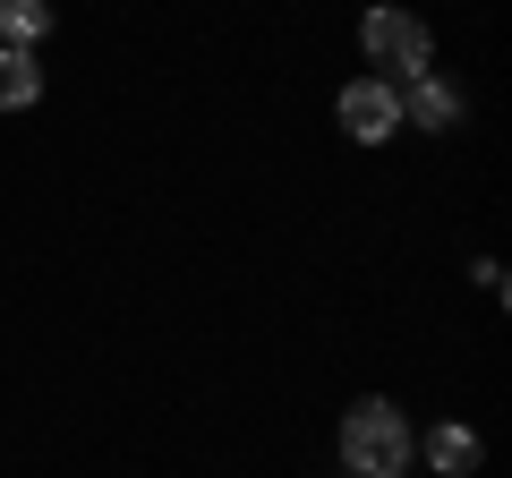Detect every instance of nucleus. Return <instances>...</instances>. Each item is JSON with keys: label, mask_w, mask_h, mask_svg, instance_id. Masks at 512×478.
<instances>
[{"label": "nucleus", "mask_w": 512, "mask_h": 478, "mask_svg": "<svg viewBox=\"0 0 512 478\" xmlns=\"http://www.w3.org/2000/svg\"><path fill=\"white\" fill-rule=\"evenodd\" d=\"M342 461H350V478H402V461H410L402 410L393 402H359L342 419Z\"/></svg>", "instance_id": "1"}, {"label": "nucleus", "mask_w": 512, "mask_h": 478, "mask_svg": "<svg viewBox=\"0 0 512 478\" xmlns=\"http://www.w3.org/2000/svg\"><path fill=\"white\" fill-rule=\"evenodd\" d=\"M359 43H367V60L376 69H393V77H419L427 69V26L410 18V9H367V26H359Z\"/></svg>", "instance_id": "2"}, {"label": "nucleus", "mask_w": 512, "mask_h": 478, "mask_svg": "<svg viewBox=\"0 0 512 478\" xmlns=\"http://www.w3.org/2000/svg\"><path fill=\"white\" fill-rule=\"evenodd\" d=\"M393 129H402V94H393V77H359V86H342V137L384 146Z\"/></svg>", "instance_id": "3"}, {"label": "nucleus", "mask_w": 512, "mask_h": 478, "mask_svg": "<svg viewBox=\"0 0 512 478\" xmlns=\"http://www.w3.org/2000/svg\"><path fill=\"white\" fill-rule=\"evenodd\" d=\"M402 120H419V129H453V120H461V94L444 86L436 69H419V77H410V94H402Z\"/></svg>", "instance_id": "4"}, {"label": "nucleus", "mask_w": 512, "mask_h": 478, "mask_svg": "<svg viewBox=\"0 0 512 478\" xmlns=\"http://www.w3.org/2000/svg\"><path fill=\"white\" fill-rule=\"evenodd\" d=\"M43 94V69H35V43H0V111H26Z\"/></svg>", "instance_id": "5"}, {"label": "nucleus", "mask_w": 512, "mask_h": 478, "mask_svg": "<svg viewBox=\"0 0 512 478\" xmlns=\"http://www.w3.org/2000/svg\"><path fill=\"white\" fill-rule=\"evenodd\" d=\"M427 461H436L444 478H461V470H478V436H470V427H461V419H444L436 436H427Z\"/></svg>", "instance_id": "6"}, {"label": "nucleus", "mask_w": 512, "mask_h": 478, "mask_svg": "<svg viewBox=\"0 0 512 478\" xmlns=\"http://www.w3.org/2000/svg\"><path fill=\"white\" fill-rule=\"evenodd\" d=\"M52 35V0H0V43H43Z\"/></svg>", "instance_id": "7"}]
</instances>
